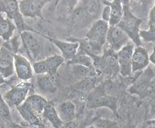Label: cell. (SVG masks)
I'll list each match as a JSON object with an SVG mask.
<instances>
[{
    "label": "cell",
    "mask_w": 155,
    "mask_h": 128,
    "mask_svg": "<svg viewBox=\"0 0 155 128\" xmlns=\"http://www.w3.org/2000/svg\"><path fill=\"white\" fill-rule=\"evenodd\" d=\"M72 11V22L75 26L88 25L99 14L100 5L98 0H81Z\"/></svg>",
    "instance_id": "obj_1"
},
{
    "label": "cell",
    "mask_w": 155,
    "mask_h": 128,
    "mask_svg": "<svg viewBox=\"0 0 155 128\" xmlns=\"http://www.w3.org/2000/svg\"><path fill=\"white\" fill-rule=\"evenodd\" d=\"M123 1V16L117 25L129 35L136 46H141V41L139 37V27L143 19L136 17L129 8L128 0Z\"/></svg>",
    "instance_id": "obj_2"
},
{
    "label": "cell",
    "mask_w": 155,
    "mask_h": 128,
    "mask_svg": "<svg viewBox=\"0 0 155 128\" xmlns=\"http://www.w3.org/2000/svg\"><path fill=\"white\" fill-rule=\"evenodd\" d=\"M109 28L108 22L98 19L93 23L87 32L86 38L91 47L94 55H102L103 47L106 43L107 33Z\"/></svg>",
    "instance_id": "obj_3"
},
{
    "label": "cell",
    "mask_w": 155,
    "mask_h": 128,
    "mask_svg": "<svg viewBox=\"0 0 155 128\" xmlns=\"http://www.w3.org/2000/svg\"><path fill=\"white\" fill-rule=\"evenodd\" d=\"M92 58L94 67L100 74L112 75L119 72L117 52L109 48L105 50L102 55H94Z\"/></svg>",
    "instance_id": "obj_4"
},
{
    "label": "cell",
    "mask_w": 155,
    "mask_h": 128,
    "mask_svg": "<svg viewBox=\"0 0 155 128\" xmlns=\"http://www.w3.org/2000/svg\"><path fill=\"white\" fill-rule=\"evenodd\" d=\"M0 12L5 14L15 22L19 33L27 30H34L25 23L24 17L19 9L18 0H0Z\"/></svg>",
    "instance_id": "obj_5"
},
{
    "label": "cell",
    "mask_w": 155,
    "mask_h": 128,
    "mask_svg": "<svg viewBox=\"0 0 155 128\" xmlns=\"http://www.w3.org/2000/svg\"><path fill=\"white\" fill-rule=\"evenodd\" d=\"M87 107L89 109H96L99 107H108L117 114L116 99L114 96H110L104 92L101 85L88 94L87 98Z\"/></svg>",
    "instance_id": "obj_6"
},
{
    "label": "cell",
    "mask_w": 155,
    "mask_h": 128,
    "mask_svg": "<svg viewBox=\"0 0 155 128\" xmlns=\"http://www.w3.org/2000/svg\"><path fill=\"white\" fill-rule=\"evenodd\" d=\"M22 43L27 52V55L31 61L36 62L42 51V43L38 37V32L33 31H24L19 33Z\"/></svg>",
    "instance_id": "obj_7"
},
{
    "label": "cell",
    "mask_w": 155,
    "mask_h": 128,
    "mask_svg": "<svg viewBox=\"0 0 155 128\" xmlns=\"http://www.w3.org/2000/svg\"><path fill=\"white\" fill-rule=\"evenodd\" d=\"M154 76L152 69L148 68L140 72V75L135 79L129 87V92L131 94H137L139 98H144L150 94L152 88V80Z\"/></svg>",
    "instance_id": "obj_8"
},
{
    "label": "cell",
    "mask_w": 155,
    "mask_h": 128,
    "mask_svg": "<svg viewBox=\"0 0 155 128\" xmlns=\"http://www.w3.org/2000/svg\"><path fill=\"white\" fill-rule=\"evenodd\" d=\"M31 87L32 84L30 82H20L7 91L3 95V98L9 107H17L26 100Z\"/></svg>",
    "instance_id": "obj_9"
},
{
    "label": "cell",
    "mask_w": 155,
    "mask_h": 128,
    "mask_svg": "<svg viewBox=\"0 0 155 128\" xmlns=\"http://www.w3.org/2000/svg\"><path fill=\"white\" fill-rule=\"evenodd\" d=\"M65 59L62 55H53L45 59L39 60L32 63L34 73L38 75H55Z\"/></svg>",
    "instance_id": "obj_10"
},
{
    "label": "cell",
    "mask_w": 155,
    "mask_h": 128,
    "mask_svg": "<svg viewBox=\"0 0 155 128\" xmlns=\"http://www.w3.org/2000/svg\"><path fill=\"white\" fill-rule=\"evenodd\" d=\"M129 37L118 25L109 26L106 37V43L110 49L119 52L123 46L129 42Z\"/></svg>",
    "instance_id": "obj_11"
},
{
    "label": "cell",
    "mask_w": 155,
    "mask_h": 128,
    "mask_svg": "<svg viewBox=\"0 0 155 128\" xmlns=\"http://www.w3.org/2000/svg\"><path fill=\"white\" fill-rule=\"evenodd\" d=\"M135 44L134 42H129L127 45L121 48L118 54V60L119 65V73L121 76L128 77L132 73L131 69V60Z\"/></svg>",
    "instance_id": "obj_12"
},
{
    "label": "cell",
    "mask_w": 155,
    "mask_h": 128,
    "mask_svg": "<svg viewBox=\"0 0 155 128\" xmlns=\"http://www.w3.org/2000/svg\"><path fill=\"white\" fill-rule=\"evenodd\" d=\"M50 0H20L19 2V9L25 17L42 18V11L44 6Z\"/></svg>",
    "instance_id": "obj_13"
},
{
    "label": "cell",
    "mask_w": 155,
    "mask_h": 128,
    "mask_svg": "<svg viewBox=\"0 0 155 128\" xmlns=\"http://www.w3.org/2000/svg\"><path fill=\"white\" fill-rule=\"evenodd\" d=\"M14 67L18 79L23 81H28L33 77V68L30 60L24 56L15 54Z\"/></svg>",
    "instance_id": "obj_14"
},
{
    "label": "cell",
    "mask_w": 155,
    "mask_h": 128,
    "mask_svg": "<svg viewBox=\"0 0 155 128\" xmlns=\"http://www.w3.org/2000/svg\"><path fill=\"white\" fill-rule=\"evenodd\" d=\"M41 34L42 37L46 38L52 42L53 44L57 46L61 52V55L65 59V61L68 62L73 58L75 57L77 55L79 48V43L77 42H71V41H61V40H56V39L50 37L45 36L44 34Z\"/></svg>",
    "instance_id": "obj_15"
},
{
    "label": "cell",
    "mask_w": 155,
    "mask_h": 128,
    "mask_svg": "<svg viewBox=\"0 0 155 128\" xmlns=\"http://www.w3.org/2000/svg\"><path fill=\"white\" fill-rule=\"evenodd\" d=\"M150 64V56L146 49L141 46H136L134 50L131 69L132 72L143 71Z\"/></svg>",
    "instance_id": "obj_16"
},
{
    "label": "cell",
    "mask_w": 155,
    "mask_h": 128,
    "mask_svg": "<svg viewBox=\"0 0 155 128\" xmlns=\"http://www.w3.org/2000/svg\"><path fill=\"white\" fill-rule=\"evenodd\" d=\"M59 83V77L58 73L55 75H38L37 84L40 90L45 93L53 94L58 89Z\"/></svg>",
    "instance_id": "obj_17"
},
{
    "label": "cell",
    "mask_w": 155,
    "mask_h": 128,
    "mask_svg": "<svg viewBox=\"0 0 155 128\" xmlns=\"http://www.w3.org/2000/svg\"><path fill=\"white\" fill-rule=\"evenodd\" d=\"M48 103L47 100L39 94H32L28 97L22 104L35 115L40 117Z\"/></svg>",
    "instance_id": "obj_18"
},
{
    "label": "cell",
    "mask_w": 155,
    "mask_h": 128,
    "mask_svg": "<svg viewBox=\"0 0 155 128\" xmlns=\"http://www.w3.org/2000/svg\"><path fill=\"white\" fill-rule=\"evenodd\" d=\"M17 30L15 22L8 18L5 14L0 12V38L7 42L14 35Z\"/></svg>",
    "instance_id": "obj_19"
},
{
    "label": "cell",
    "mask_w": 155,
    "mask_h": 128,
    "mask_svg": "<svg viewBox=\"0 0 155 128\" xmlns=\"http://www.w3.org/2000/svg\"><path fill=\"white\" fill-rule=\"evenodd\" d=\"M57 111L64 123H71L76 117V108L72 101H65L58 105Z\"/></svg>",
    "instance_id": "obj_20"
},
{
    "label": "cell",
    "mask_w": 155,
    "mask_h": 128,
    "mask_svg": "<svg viewBox=\"0 0 155 128\" xmlns=\"http://www.w3.org/2000/svg\"><path fill=\"white\" fill-rule=\"evenodd\" d=\"M104 4L108 5L111 9V17L108 21L109 26L117 25L123 16V1L122 0H112L111 2L104 1Z\"/></svg>",
    "instance_id": "obj_21"
},
{
    "label": "cell",
    "mask_w": 155,
    "mask_h": 128,
    "mask_svg": "<svg viewBox=\"0 0 155 128\" xmlns=\"http://www.w3.org/2000/svg\"><path fill=\"white\" fill-rule=\"evenodd\" d=\"M42 115L45 119H46L51 123L53 127L60 128L64 125V123L60 117L57 110L55 109V105L53 102H48V104L45 107Z\"/></svg>",
    "instance_id": "obj_22"
},
{
    "label": "cell",
    "mask_w": 155,
    "mask_h": 128,
    "mask_svg": "<svg viewBox=\"0 0 155 128\" xmlns=\"http://www.w3.org/2000/svg\"><path fill=\"white\" fill-rule=\"evenodd\" d=\"M71 67L73 75L78 80L88 77H94L101 75L94 67H88L81 65H71Z\"/></svg>",
    "instance_id": "obj_23"
},
{
    "label": "cell",
    "mask_w": 155,
    "mask_h": 128,
    "mask_svg": "<svg viewBox=\"0 0 155 128\" xmlns=\"http://www.w3.org/2000/svg\"><path fill=\"white\" fill-rule=\"evenodd\" d=\"M16 108L21 117L29 125L34 126V127H44V125L42 123L38 116L35 115L33 112H31L24 104H21Z\"/></svg>",
    "instance_id": "obj_24"
},
{
    "label": "cell",
    "mask_w": 155,
    "mask_h": 128,
    "mask_svg": "<svg viewBox=\"0 0 155 128\" xmlns=\"http://www.w3.org/2000/svg\"><path fill=\"white\" fill-rule=\"evenodd\" d=\"M96 84L97 79L96 77H88L80 79V81L74 85V89L80 92H91L96 87Z\"/></svg>",
    "instance_id": "obj_25"
},
{
    "label": "cell",
    "mask_w": 155,
    "mask_h": 128,
    "mask_svg": "<svg viewBox=\"0 0 155 128\" xmlns=\"http://www.w3.org/2000/svg\"><path fill=\"white\" fill-rule=\"evenodd\" d=\"M68 65H81L88 67H93L94 66V59L90 55L86 54L78 53L74 58L67 62Z\"/></svg>",
    "instance_id": "obj_26"
},
{
    "label": "cell",
    "mask_w": 155,
    "mask_h": 128,
    "mask_svg": "<svg viewBox=\"0 0 155 128\" xmlns=\"http://www.w3.org/2000/svg\"><path fill=\"white\" fill-rule=\"evenodd\" d=\"M0 117L8 122H12L11 112L9 110V106L6 102L3 96L0 93Z\"/></svg>",
    "instance_id": "obj_27"
},
{
    "label": "cell",
    "mask_w": 155,
    "mask_h": 128,
    "mask_svg": "<svg viewBox=\"0 0 155 128\" xmlns=\"http://www.w3.org/2000/svg\"><path fill=\"white\" fill-rule=\"evenodd\" d=\"M91 126L96 128H112L117 127L118 124L114 120L99 118L94 120L91 124Z\"/></svg>",
    "instance_id": "obj_28"
},
{
    "label": "cell",
    "mask_w": 155,
    "mask_h": 128,
    "mask_svg": "<svg viewBox=\"0 0 155 128\" xmlns=\"http://www.w3.org/2000/svg\"><path fill=\"white\" fill-rule=\"evenodd\" d=\"M139 37L146 42H155V26L150 25L148 30H140L139 31Z\"/></svg>",
    "instance_id": "obj_29"
},
{
    "label": "cell",
    "mask_w": 155,
    "mask_h": 128,
    "mask_svg": "<svg viewBox=\"0 0 155 128\" xmlns=\"http://www.w3.org/2000/svg\"><path fill=\"white\" fill-rule=\"evenodd\" d=\"M81 0H61V6L65 10L72 12L75 6Z\"/></svg>",
    "instance_id": "obj_30"
},
{
    "label": "cell",
    "mask_w": 155,
    "mask_h": 128,
    "mask_svg": "<svg viewBox=\"0 0 155 128\" xmlns=\"http://www.w3.org/2000/svg\"><path fill=\"white\" fill-rule=\"evenodd\" d=\"M110 17H111V9H110L109 6L106 5L102 11V19L108 22Z\"/></svg>",
    "instance_id": "obj_31"
},
{
    "label": "cell",
    "mask_w": 155,
    "mask_h": 128,
    "mask_svg": "<svg viewBox=\"0 0 155 128\" xmlns=\"http://www.w3.org/2000/svg\"><path fill=\"white\" fill-rule=\"evenodd\" d=\"M149 24L154 25L155 26V4L153 6L152 9H151L150 12V16H149Z\"/></svg>",
    "instance_id": "obj_32"
},
{
    "label": "cell",
    "mask_w": 155,
    "mask_h": 128,
    "mask_svg": "<svg viewBox=\"0 0 155 128\" xmlns=\"http://www.w3.org/2000/svg\"><path fill=\"white\" fill-rule=\"evenodd\" d=\"M144 127H151V128H155V120H150L147 121L146 123L144 125Z\"/></svg>",
    "instance_id": "obj_33"
},
{
    "label": "cell",
    "mask_w": 155,
    "mask_h": 128,
    "mask_svg": "<svg viewBox=\"0 0 155 128\" xmlns=\"http://www.w3.org/2000/svg\"><path fill=\"white\" fill-rule=\"evenodd\" d=\"M150 62H151L155 65V47L153 50L152 55L150 56Z\"/></svg>",
    "instance_id": "obj_34"
},
{
    "label": "cell",
    "mask_w": 155,
    "mask_h": 128,
    "mask_svg": "<svg viewBox=\"0 0 155 128\" xmlns=\"http://www.w3.org/2000/svg\"><path fill=\"white\" fill-rule=\"evenodd\" d=\"M133 1H135V2H139V3L142 4L143 5H147V4H148L150 0H133Z\"/></svg>",
    "instance_id": "obj_35"
},
{
    "label": "cell",
    "mask_w": 155,
    "mask_h": 128,
    "mask_svg": "<svg viewBox=\"0 0 155 128\" xmlns=\"http://www.w3.org/2000/svg\"><path fill=\"white\" fill-rule=\"evenodd\" d=\"M0 47H1V46H0Z\"/></svg>",
    "instance_id": "obj_36"
}]
</instances>
